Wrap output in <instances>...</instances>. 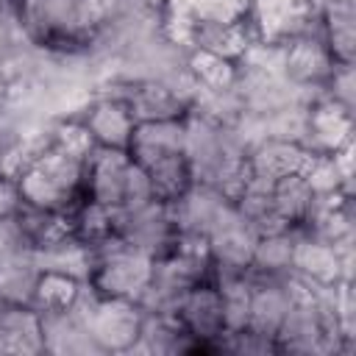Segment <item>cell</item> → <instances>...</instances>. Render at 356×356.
Instances as JSON below:
<instances>
[{
    "instance_id": "6da1fadb",
    "label": "cell",
    "mask_w": 356,
    "mask_h": 356,
    "mask_svg": "<svg viewBox=\"0 0 356 356\" xmlns=\"http://www.w3.org/2000/svg\"><path fill=\"white\" fill-rule=\"evenodd\" d=\"M245 156L248 147L234 125L214 122L197 111L184 114V159L192 181L209 184L234 200L248 181Z\"/></svg>"
},
{
    "instance_id": "7a4b0ae2",
    "label": "cell",
    "mask_w": 356,
    "mask_h": 356,
    "mask_svg": "<svg viewBox=\"0 0 356 356\" xmlns=\"http://www.w3.org/2000/svg\"><path fill=\"white\" fill-rule=\"evenodd\" d=\"M22 31L42 47H75L86 44L97 11L89 0H14Z\"/></svg>"
},
{
    "instance_id": "3957f363",
    "label": "cell",
    "mask_w": 356,
    "mask_h": 356,
    "mask_svg": "<svg viewBox=\"0 0 356 356\" xmlns=\"http://www.w3.org/2000/svg\"><path fill=\"white\" fill-rule=\"evenodd\" d=\"M83 181H86V161L72 159L56 147L39 153L17 175L22 200L53 211H70L81 197H86Z\"/></svg>"
},
{
    "instance_id": "277c9868",
    "label": "cell",
    "mask_w": 356,
    "mask_h": 356,
    "mask_svg": "<svg viewBox=\"0 0 356 356\" xmlns=\"http://www.w3.org/2000/svg\"><path fill=\"white\" fill-rule=\"evenodd\" d=\"M86 197L108 206H136L153 197L150 178L139 161L128 150L117 147H95V153L86 159V181H83Z\"/></svg>"
},
{
    "instance_id": "5b68a950",
    "label": "cell",
    "mask_w": 356,
    "mask_h": 356,
    "mask_svg": "<svg viewBox=\"0 0 356 356\" xmlns=\"http://www.w3.org/2000/svg\"><path fill=\"white\" fill-rule=\"evenodd\" d=\"M72 306L86 317V328L103 353H128L139 339L145 312L136 300L106 298L83 281Z\"/></svg>"
},
{
    "instance_id": "8992f818",
    "label": "cell",
    "mask_w": 356,
    "mask_h": 356,
    "mask_svg": "<svg viewBox=\"0 0 356 356\" xmlns=\"http://www.w3.org/2000/svg\"><path fill=\"white\" fill-rule=\"evenodd\" d=\"M153 261L147 253L125 245L114 231L92 245V275L89 284L106 295V298H125V300H139L145 292L150 275H153Z\"/></svg>"
},
{
    "instance_id": "52a82bcc",
    "label": "cell",
    "mask_w": 356,
    "mask_h": 356,
    "mask_svg": "<svg viewBox=\"0 0 356 356\" xmlns=\"http://www.w3.org/2000/svg\"><path fill=\"white\" fill-rule=\"evenodd\" d=\"M111 231L131 248L147 253L150 259H159L172 250L175 245V220L167 200L150 197L136 206L111 209Z\"/></svg>"
},
{
    "instance_id": "ba28073f",
    "label": "cell",
    "mask_w": 356,
    "mask_h": 356,
    "mask_svg": "<svg viewBox=\"0 0 356 356\" xmlns=\"http://www.w3.org/2000/svg\"><path fill=\"white\" fill-rule=\"evenodd\" d=\"M248 14V0H164V36L184 47L189 31L200 25H228Z\"/></svg>"
},
{
    "instance_id": "9c48e42d",
    "label": "cell",
    "mask_w": 356,
    "mask_h": 356,
    "mask_svg": "<svg viewBox=\"0 0 356 356\" xmlns=\"http://www.w3.org/2000/svg\"><path fill=\"white\" fill-rule=\"evenodd\" d=\"M170 209H172V220H175L178 234H192V236L209 239L214 225L234 209V200L209 184L192 181V186L170 203Z\"/></svg>"
},
{
    "instance_id": "30bf717a",
    "label": "cell",
    "mask_w": 356,
    "mask_h": 356,
    "mask_svg": "<svg viewBox=\"0 0 356 356\" xmlns=\"http://www.w3.org/2000/svg\"><path fill=\"white\" fill-rule=\"evenodd\" d=\"M317 8L312 0H250L248 19L259 42H286L298 36Z\"/></svg>"
},
{
    "instance_id": "8fae6325",
    "label": "cell",
    "mask_w": 356,
    "mask_h": 356,
    "mask_svg": "<svg viewBox=\"0 0 356 356\" xmlns=\"http://www.w3.org/2000/svg\"><path fill=\"white\" fill-rule=\"evenodd\" d=\"M256 239H259V234L234 206L214 225V231L206 239L209 256H211V270H248Z\"/></svg>"
},
{
    "instance_id": "7c38bea8",
    "label": "cell",
    "mask_w": 356,
    "mask_h": 356,
    "mask_svg": "<svg viewBox=\"0 0 356 356\" xmlns=\"http://www.w3.org/2000/svg\"><path fill=\"white\" fill-rule=\"evenodd\" d=\"M175 317L181 320V325L200 342V350H211V342L225 331L222 325V300H220V289L211 281H200L192 289H186V295L178 303Z\"/></svg>"
},
{
    "instance_id": "4fadbf2b",
    "label": "cell",
    "mask_w": 356,
    "mask_h": 356,
    "mask_svg": "<svg viewBox=\"0 0 356 356\" xmlns=\"http://www.w3.org/2000/svg\"><path fill=\"white\" fill-rule=\"evenodd\" d=\"M286 273L281 275H259L250 273V312H248V328L275 339L289 306H292V295L286 286Z\"/></svg>"
},
{
    "instance_id": "5bb4252c",
    "label": "cell",
    "mask_w": 356,
    "mask_h": 356,
    "mask_svg": "<svg viewBox=\"0 0 356 356\" xmlns=\"http://www.w3.org/2000/svg\"><path fill=\"white\" fill-rule=\"evenodd\" d=\"M39 325H42L44 353H58V356L103 353L86 328V317L75 306L56 309V312H39Z\"/></svg>"
},
{
    "instance_id": "9a60e30c",
    "label": "cell",
    "mask_w": 356,
    "mask_h": 356,
    "mask_svg": "<svg viewBox=\"0 0 356 356\" xmlns=\"http://www.w3.org/2000/svg\"><path fill=\"white\" fill-rule=\"evenodd\" d=\"M78 120L86 125L97 147L128 150L134 128H136V120L131 117L128 106L111 95H95V100L86 106V111Z\"/></svg>"
},
{
    "instance_id": "2e32d148",
    "label": "cell",
    "mask_w": 356,
    "mask_h": 356,
    "mask_svg": "<svg viewBox=\"0 0 356 356\" xmlns=\"http://www.w3.org/2000/svg\"><path fill=\"white\" fill-rule=\"evenodd\" d=\"M348 142H353V111L337 106L328 97L309 106L303 136V147L309 153H334Z\"/></svg>"
},
{
    "instance_id": "e0dca14e",
    "label": "cell",
    "mask_w": 356,
    "mask_h": 356,
    "mask_svg": "<svg viewBox=\"0 0 356 356\" xmlns=\"http://www.w3.org/2000/svg\"><path fill=\"white\" fill-rule=\"evenodd\" d=\"M289 270L298 273L306 281H314V284H337V281H345L342 253L331 242H325V239L303 231L300 225H298V239H295L292 267Z\"/></svg>"
},
{
    "instance_id": "ac0fdd59",
    "label": "cell",
    "mask_w": 356,
    "mask_h": 356,
    "mask_svg": "<svg viewBox=\"0 0 356 356\" xmlns=\"http://www.w3.org/2000/svg\"><path fill=\"white\" fill-rule=\"evenodd\" d=\"M309 161V150L298 142H284V139H261L256 142L248 156H245V167L253 178H264V181H278L284 175H295L303 172Z\"/></svg>"
},
{
    "instance_id": "d6986e66",
    "label": "cell",
    "mask_w": 356,
    "mask_h": 356,
    "mask_svg": "<svg viewBox=\"0 0 356 356\" xmlns=\"http://www.w3.org/2000/svg\"><path fill=\"white\" fill-rule=\"evenodd\" d=\"M128 153L134 161L142 167L164 159L184 153V117H170V120H150V122H136Z\"/></svg>"
},
{
    "instance_id": "ffe728a7",
    "label": "cell",
    "mask_w": 356,
    "mask_h": 356,
    "mask_svg": "<svg viewBox=\"0 0 356 356\" xmlns=\"http://www.w3.org/2000/svg\"><path fill=\"white\" fill-rule=\"evenodd\" d=\"M186 350H200V342L181 325L175 314H153L145 312L139 339L128 353H186Z\"/></svg>"
},
{
    "instance_id": "44dd1931",
    "label": "cell",
    "mask_w": 356,
    "mask_h": 356,
    "mask_svg": "<svg viewBox=\"0 0 356 356\" xmlns=\"http://www.w3.org/2000/svg\"><path fill=\"white\" fill-rule=\"evenodd\" d=\"M0 353H44L39 312L28 303L0 309Z\"/></svg>"
},
{
    "instance_id": "7402d4cb",
    "label": "cell",
    "mask_w": 356,
    "mask_h": 356,
    "mask_svg": "<svg viewBox=\"0 0 356 356\" xmlns=\"http://www.w3.org/2000/svg\"><path fill=\"white\" fill-rule=\"evenodd\" d=\"M31 256L39 273H61L78 281H89L92 275V245L81 242L75 234L58 242H50V245L31 248Z\"/></svg>"
},
{
    "instance_id": "603a6c76",
    "label": "cell",
    "mask_w": 356,
    "mask_h": 356,
    "mask_svg": "<svg viewBox=\"0 0 356 356\" xmlns=\"http://www.w3.org/2000/svg\"><path fill=\"white\" fill-rule=\"evenodd\" d=\"M320 19H323V36H325V44H328L334 61L353 64V56H356V14H353V3H339V6L323 8Z\"/></svg>"
},
{
    "instance_id": "cb8c5ba5",
    "label": "cell",
    "mask_w": 356,
    "mask_h": 356,
    "mask_svg": "<svg viewBox=\"0 0 356 356\" xmlns=\"http://www.w3.org/2000/svg\"><path fill=\"white\" fill-rule=\"evenodd\" d=\"M295 239H298V225L284 228V231H273V234H261L256 239L253 256H250V273L259 275H281L292 267V250H295Z\"/></svg>"
},
{
    "instance_id": "d4e9b609",
    "label": "cell",
    "mask_w": 356,
    "mask_h": 356,
    "mask_svg": "<svg viewBox=\"0 0 356 356\" xmlns=\"http://www.w3.org/2000/svg\"><path fill=\"white\" fill-rule=\"evenodd\" d=\"M39 281V267L33 264L31 248H22L19 253L0 261V298L3 303H28L33 298Z\"/></svg>"
},
{
    "instance_id": "484cf974",
    "label": "cell",
    "mask_w": 356,
    "mask_h": 356,
    "mask_svg": "<svg viewBox=\"0 0 356 356\" xmlns=\"http://www.w3.org/2000/svg\"><path fill=\"white\" fill-rule=\"evenodd\" d=\"M145 172H147V178H150L153 197L167 200V203H172L175 197H181V195L192 186V170H189L184 153L164 156V159L147 164Z\"/></svg>"
},
{
    "instance_id": "4316f807",
    "label": "cell",
    "mask_w": 356,
    "mask_h": 356,
    "mask_svg": "<svg viewBox=\"0 0 356 356\" xmlns=\"http://www.w3.org/2000/svg\"><path fill=\"white\" fill-rule=\"evenodd\" d=\"M312 200H314V192L300 172L273 181V206H275V214L286 225H300Z\"/></svg>"
},
{
    "instance_id": "83f0119b",
    "label": "cell",
    "mask_w": 356,
    "mask_h": 356,
    "mask_svg": "<svg viewBox=\"0 0 356 356\" xmlns=\"http://www.w3.org/2000/svg\"><path fill=\"white\" fill-rule=\"evenodd\" d=\"M83 281L72 278V275H61V273H39L31 306L36 312H56V309H67L75 303L78 289Z\"/></svg>"
},
{
    "instance_id": "f1b7e54d",
    "label": "cell",
    "mask_w": 356,
    "mask_h": 356,
    "mask_svg": "<svg viewBox=\"0 0 356 356\" xmlns=\"http://www.w3.org/2000/svg\"><path fill=\"white\" fill-rule=\"evenodd\" d=\"M186 67L203 89H228L234 86V78H236V61L209 50H189Z\"/></svg>"
},
{
    "instance_id": "f546056e",
    "label": "cell",
    "mask_w": 356,
    "mask_h": 356,
    "mask_svg": "<svg viewBox=\"0 0 356 356\" xmlns=\"http://www.w3.org/2000/svg\"><path fill=\"white\" fill-rule=\"evenodd\" d=\"M72 234L86 245L106 239L111 234V209L92 197H81L72 209Z\"/></svg>"
},
{
    "instance_id": "4dcf8cb0",
    "label": "cell",
    "mask_w": 356,
    "mask_h": 356,
    "mask_svg": "<svg viewBox=\"0 0 356 356\" xmlns=\"http://www.w3.org/2000/svg\"><path fill=\"white\" fill-rule=\"evenodd\" d=\"M50 147L86 161L97 145L81 120H58V122H53V131H50Z\"/></svg>"
},
{
    "instance_id": "1f68e13d",
    "label": "cell",
    "mask_w": 356,
    "mask_h": 356,
    "mask_svg": "<svg viewBox=\"0 0 356 356\" xmlns=\"http://www.w3.org/2000/svg\"><path fill=\"white\" fill-rule=\"evenodd\" d=\"M264 117V134L270 139H284V142H298L303 145L306 136V120H309V106H286Z\"/></svg>"
},
{
    "instance_id": "d6a6232c",
    "label": "cell",
    "mask_w": 356,
    "mask_h": 356,
    "mask_svg": "<svg viewBox=\"0 0 356 356\" xmlns=\"http://www.w3.org/2000/svg\"><path fill=\"white\" fill-rule=\"evenodd\" d=\"M306 178V184L312 186L314 195H328V192H345L342 189V178L339 170L334 164L331 153H309V161L300 172ZM348 195V192H345Z\"/></svg>"
},
{
    "instance_id": "836d02e7",
    "label": "cell",
    "mask_w": 356,
    "mask_h": 356,
    "mask_svg": "<svg viewBox=\"0 0 356 356\" xmlns=\"http://www.w3.org/2000/svg\"><path fill=\"white\" fill-rule=\"evenodd\" d=\"M323 86H325V97L328 100H334L337 106H342L348 111L356 108V72H353V64L337 61Z\"/></svg>"
},
{
    "instance_id": "e575fe53",
    "label": "cell",
    "mask_w": 356,
    "mask_h": 356,
    "mask_svg": "<svg viewBox=\"0 0 356 356\" xmlns=\"http://www.w3.org/2000/svg\"><path fill=\"white\" fill-rule=\"evenodd\" d=\"M22 248H28V242H25L17 220L14 217H0V261L19 253Z\"/></svg>"
},
{
    "instance_id": "d590c367",
    "label": "cell",
    "mask_w": 356,
    "mask_h": 356,
    "mask_svg": "<svg viewBox=\"0 0 356 356\" xmlns=\"http://www.w3.org/2000/svg\"><path fill=\"white\" fill-rule=\"evenodd\" d=\"M22 206V195L17 186V178L0 175V217H17Z\"/></svg>"
},
{
    "instance_id": "8d00e7d4",
    "label": "cell",
    "mask_w": 356,
    "mask_h": 356,
    "mask_svg": "<svg viewBox=\"0 0 356 356\" xmlns=\"http://www.w3.org/2000/svg\"><path fill=\"white\" fill-rule=\"evenodd\" d=\"M8 92H11V83H8V78L0 72V108L8 103Z\"/></svg>"
},
{
    "instance_id": "74e56055",
    "label": "cell",
    "mask_w": 356,
    "mask_h": 356,
    "mask_svg": "<svg viewBox=\"0 0 356 356\" xmlns=\"http://www.w3.org/2000/svg\"><path fill=\"white\" fill-rule=\"evenodd\" d=\"M3 306H6V303H3V298H0V309H3Z\"/></svg>"
}]
</instances>
